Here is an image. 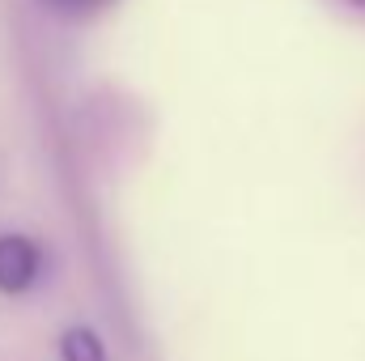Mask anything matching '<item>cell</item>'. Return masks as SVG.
Returning a JSON list of instances; mask_svg holds the SVG:
<instances>
[{
  "mask_svg": "<svg viewBox=\"0 0 365 361\" xmlns=\"http://www.w3.org/2000/svg\"><path fill=\"white\" fill-rule=\"evenodd\" d=\"M60 361H110L102 336L93 332L90 323H73L60 332Z\"/></svg>",
  "mask_w": 365,
  "mask_h": 361,
  "instance_id": "obj_2",
  "label": "cell"
},
{
  "mask_svg": "<svg viewBox=\"0 0 365 361\" xmlns=\"http://www.w3.org/2000/svg\"><path fill=\"white\" fill-rule=\"evenodd\" d=\"M51 13H60V17H93V13H102V9H110L115 0H43Z\"/></svg>",
  "mask_w": 365,
  "mask_h": 361,
  "instance_id": "obj_3",
  "label": "cell"
},
{
  "mask_svg": "<svg viewBox=\"0 0 365 361\" xmlns=\"http://www.w3.org/2000/svg\"><path fill=\"white\" fill-rule=\"evenodd\" d=\"M47 272V251L30 234H0V293L21 298L30 293Z\"/></svg>",
  "mask_w": 365,
  "mask_h": 361,
  "instance_id": "obj_1",
  "label": "cell"
},
{
  "mask_svg": "<svg viewBox=\"0 0 365 361\" xmlns=\"http://www.w3.org/2000/svg\"><path fill=\"white\" fill-rule=\"evenodd\" d=\"M349 4H353V9H365V0H349Z\"/></svg>",
  "mask_w": 365,
  "mask_h": 361,
  "instance_id": "obj_4",
  "label": "cell"
}]
</instances>
